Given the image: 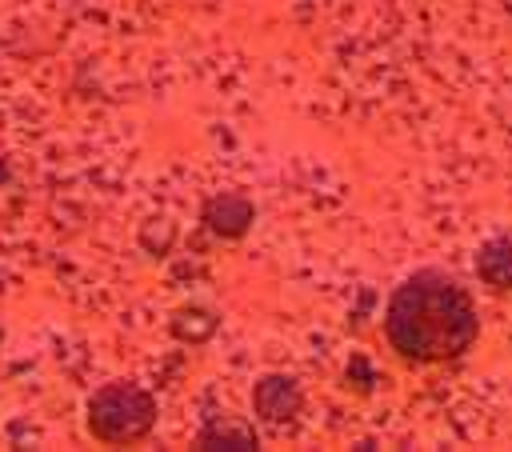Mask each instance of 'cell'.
Masks as SVG:
<instances>
[{"label":"cell","instance_id":"1","mask_svg":"<svg viewBox=\"0 0 512 452\" xmlns=\"http://www.w3.org/2000/svg\"><path fill=\"white\" fill-rule=\"evenodd\" d=\"M384 332L408 360H452L476 340L480 320L468 292L452 276L428 268L392 292Z\"/></svg>","mask_w":512,"mask_h":452},{"label":"cell","instance_id":"3","mask_svg":"<svg viewBox=\"0 0 512 452\" xmlns=\"http://www.w3.org/2000/svg\"><path fill=\"white\" fill-rule=\"evenodd\" d=\"M476 268H480V276H484L488 284L508 288V284H512V244H508V240H492V244L480 252Z\"/></svg>","mask_w":512,"mask_h":452},{"label":"cell","instance_id":"2","mask_svg":"<svg viewBox=\"0 0 512 452\" xmlns=\"http://www.w3.org/2000/svg\"><path fill=\"white\" fill-rule=\"evenodd\" d=\"M92 432L100 440H136L152 424V400L136 384H108L92 396Z\"/></svg>","mask_w":512,"mask_h":452}]
</instances>
